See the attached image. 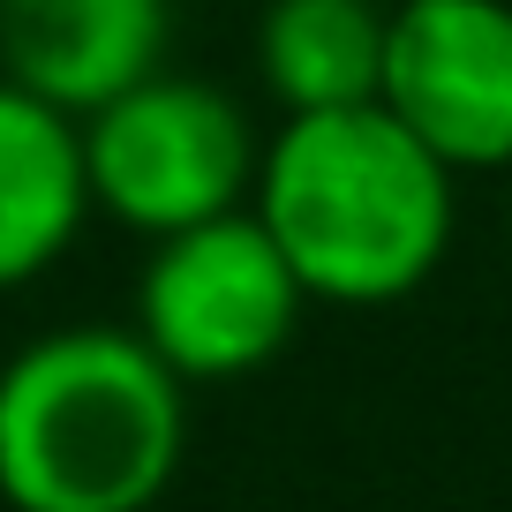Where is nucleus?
<instances>
[{"label":"nucleus","mask_w":512,"mask_h":512,"mask_svg":"<svg viewBox=\"0 0 512 512\" xmlns=\"http://www.w3.org/2000/svg\"><path fill=\"white\" fill-rule=\"evenodd\" d=\"M392 106L287 113L264 136L249 211L272 226L309 302L384 309L445 264L460 189Z\"/></svg>","instance_id":"f257e3e1"},{"label":"nucleus","mask_w":512,"mask_h":512,"mask_svg":"<svg viewBox=\"0 0 512 512\" xmlns=\"http://www.w3.org/2000/svg\"><path fill=\"white\" fill-rule=\"evenodd\" d=\"M189 452V384L136 324H68L0 362V505L151 512Z\"/></svg>","instance_id":"f03ea898"},{"label":"nucleus","mask_w":512,"mask_h":512,"mask_svg":"<svg viewBox=\"0 0 512 512\" xmlns=\"http://www.w3.org/2000/svg\"><path fill=\"white\" fill-rule=\"evenodd\" d=\"M309 287L249 204L159 234L136 279V339L181 384H241L287 354Z\"/></svg>","instance_id":"7ed1b4c3"},{"label":"nucleus","mask_w":512,"mask_h":512,"mask_svg":"<svg viewBox=\"0 0 512 512\" xmlns=\"http://www.w3.org/2000/svg\"><path fill=\"white\" fill-rule=\"evenodd\" d=\"M76 136H83L91 211L121 219L144 241L241 211L256 189V159H264L249 113L219 83L174 76V68H159L136 91L83 113Z\"/></svg>","instance_id":"20e7f679"},{"label":"nucleus","mask_w":512,"mask_h":512,"mask_svg":"<svg viewBox=\"0 0 512 512\" xmlns=\"http://www.w3.org/2000/svg\"><path fill=\"white\" fill-rule=\"evenodd\" d=\"M377 106L452 174L512 166V0H392Z\"/></svg>","instance_id":"39448f33"},{"label":"nucleus","mask_w":512,"mask_h":512,"mask_svg":"<svg viewBox=\"0 0 512 512\" xmlns=\"http://www.w3.org/2000/svg\"><path fill=\"white\" fill-rule=\"evenodd\" d=\"M166 0H0V76L68 121L166 68Z\"/></svg>","instance_id":"423d86ee"},{"label":"nucleus","mask_w":512,"mask_h":512,"mask_svg":"<svg viewBox=\"0 0 512 512\" xmlns=\"http://www.w3.org/2000/svg\"><path fill=\"white\" fill-rule=\"evenodd\" d=\"M83 219H91V181H83L76 121L0 76V294L53 272L76 249Z\"/></svg>","instance_id":"0eeeda50"},{"label":"nucleus","mask_w":512,"mask_h":512,"mask_svg":"<svg viewBox=\"0 0 512 512\" xmlns=\"http://www.w3.org/2000/svg\"><path fill=\"white\" fill-rule=\"evenodd\" d=\"M392 0H272L256 16V68L287 113L369 106L384 83Z\"/></svg>","instance_id":"6e6552de"}]
</instances>
